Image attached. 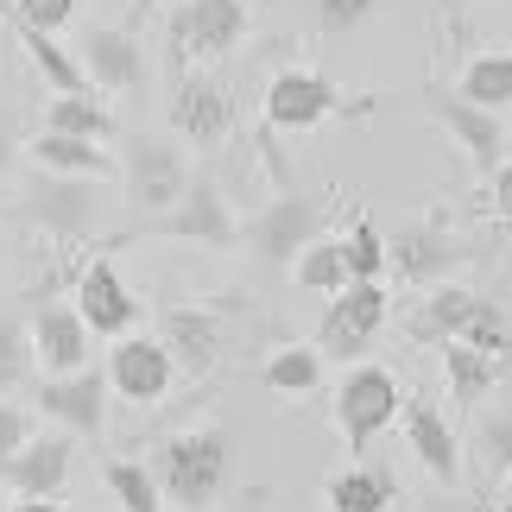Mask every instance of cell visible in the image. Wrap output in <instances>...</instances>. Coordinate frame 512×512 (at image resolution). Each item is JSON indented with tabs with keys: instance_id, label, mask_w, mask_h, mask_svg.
Masks as SVG:
<instances>
[{
	"instance_id": "6da1fadb",
	"label": "cell",
	"mask_w": 512,
	"mask_h": 512,
	"mask_svg": "<svg viewBox=\"0 0 512 512\" xmlns=\"http://www.w3.org/2000/svg\"><path fill=\"white\" fill-rule=\"evenodd\" d=\"M228 456H234V443H228L222 424H190V430H177V437H165L159 462H152V481H159L165 506L209 512L228 487Z\"/></svg>"
},
{
	"instance_id": "7a4b0ae2",
	"label": "cell",
	"mask_w": 512,
	"mask_h": 512,
	"mask_svg": "<svg viewBox=\"0 0 512 512\" xmlns=\"http://www.w3.org/2000/svg\"><path fill=\"white\" fill-rule=\"evenodd\" d=\"M13 215L26 228L51 234V241H89L102 228V184L95 177H64V171H32Z\"/></svg>"
},
{
	"instance_id": "3957f363",
	"label": "cell",
	"mask_w": 512,
	"mask_h": 512,
	"mask_svg": "<svg viewBox=\"0 0 512 512\" xmlns=\"http://www.w3.org/2000/svg\"><path fill=\"white\" fill-rule=\"evenodd\" d=\"M165 32H171V57L184 70L215 64V57H228L253 32V7L247 0H171Z\"/></svg>"
},
{
	"instance_id": "277c9868",
	"label": "cell",
	"mask_w": 512,
	"mask_h": 512,
	"mask_svg": "<svg viewBox=\"0 0 512 512\" xmlns=\"http://www.w3.org/2000/svg\"><path fill=\"white\" fill-rule=\"evenodd\" d=\"M133 234H159V241H190V247H241V222H234L228 190L215 184V177H196V171H190L184 196H177L171 209L146 215V228H133Z\"/></svg>"
},
{
	"instance_id": "5b68a950",
	"label": "cell",
	"mask_w": 512,
	"mask_h": 512,
	"mask_svg": "<svg viewBox=\"0 0 512 512\" xmlns=\"http://www.w3.org/2000/svg\"><path fill=\"white\" fill-rule=\"evenodd\" d=\"M399 380L380 367V361H354L342 373V386H336V430H342V443L361 456V449H373L386 437L392 424H399Z\"/></svg>"
},
{
	"instance_id": "8992f818",
	"label": "cell",
	"mask_w": 512,
	"mask_h": 512,
	"mask_svg": "<svg viewBox=\"0 0 512 512\" xmlns=\"http://www.w3.org/2000/svg\"><path fill=\"white\" fill-rule=\"evenodd\" d=\"M348 108L367 114V102H348V95L310 64H291L266 83V133H317L323 121H336Z\"/></svg>"
},
{
	"instance_id": "52a82bcc",
	"label": "cell",
	"mask_w": 512,
	"mask_h": 512,
	"mask_svg": "<svg viewBox=\"0 0 512 512\" xmlns=\"http://www.w3.org/2000/svg\"><path fill=\"white\" fill-rule=\"evenodd\" d=\"M392 317V298L380 279H348L336 298L323 310V329H317V354H336V361H354V354H367L373 336L386 329Z\"/></svg>"
},
{
	"instance_id": "ba28073f",
	"label": "cell",
	"mask_w": 512,
	"mask_h": 512,
	"mask_svg": "<svg viewBox=\"0 0 512 512\" xmlns=\"http://www.w3.org/2000/svg\"><path fill=\"white\" fill-rule=\"evenodd\" d=\"M121 177H127V203L140 215H159L171 209L190 184V159L177 140H159V133H133L127 140V159H121Z\"/></svg>"
},
{
	"instance_id": "9c48e42d",
	"label": "cell",
	"mask_w": 512,
	"mask_h": 512,
	"mask_svg": "<svg viewBox=\"0 0 512 512\" xmlns=\"http://www.w3.org/2000/svg\"><path fill=\"white\" fill-rule=\"evenodd\" d=\"M171 140L196 146V152L234 140V95H228V83H215V76H203V70L177 76V89H171Z\"/></svg>"
},
{
	"instance_id": "30bf717a",
	"label": "cell",
	"mask_w": 512,
	"mask_h": 512,
	"mask_svg": "<svg viewBox=\"0 0 512 512\" xmlns=\"http://www.w3.org/2000/svg\"><path fill=\"white\" fill-rule=\"evenodd\" d=\"M108 392H121L127 405H159L165 392L177 386V361L159 336H140V329H127V336H114L108 348Z\"/></svg>"
},
{
	"instance_id": "8fae6325",
	"label": "cell",
	"mask_w": 512,
	"mask_h": 512,
	"mask_svg": "<svg viewBox=\"0 0 512 512\" xmlns=\"http://www.w3.org/2000/svg\"><path fill=\"white\" fill-rule=\"evenodd\" d=\"M38 411H45L64 437H102L108 430V380L95 367L45 373V380H38Z\"/></svg>"
},
{
	"instance_id": "7c38bea8",
	"label": "cell",
	"mask_w": 512,
	"mask_h": 512,
	"mask_svg": "<svg viewBox=\"0 0 512 512\" xmlns=\"http://www.w3.org/2000/svg\"><path fill=\"white\" fill-rule=\"evenodd\" d=\"M76 64H83L95 95H140L146 89V45L127 26H89L83 45H76Z\"/></svg>"
},
{
	"instance_id": "4fadbf2b",
	"label": "cell",
	"mask_w": 512,
	"mask_h": 512,
	"mask_svg": "<svg viewBox=\"0 0 512 512\" xmlns=\"http://www.w3.org/2000/svg\"><path fill=\"white\" fill-rule=\"evenodd\" d=\"M424 114L462 146V159H468V171H475V177H487V171L500 165V152H506V127H500V114H494V108H475V102H462V95L424 89Z\"/></svg>"
},
{
	"instance_id": "5bb4252c",
	"label": "cell",
	"mask_w": 512,
	"mask_h": 512,
	"mask_svg": "<svg viewBox=\"0 0 512 512\" xmlns=\"http://www.w3.org/2000/svg\"><path fill=\"white\" fill-rule=\"evenodd\" d=\"M317 228H323V203H310L304 190H285L241 228V241L260 253L266 266H291V253H298Z\"/></svg>"
},
{
	"instance_id": "9a60e30c",
	"label": "cell",
	"mask_w": 512,
	"mask_h": 512,
	"mask_svg": "<svg viewBox=\"0 0 512 512\" xmlns=\"http://www.w3.org/2000/svg\"><path fill=\"white\" fill-rule=\"evenodd\" d=\"M76 317L89 323V336H127V329H140V298H133V285L114 272V260H89L76 272Z\"/></svg>"
},
{
	"instance_id": "2e32d148",
	"label": "cell",
	"mask_w": 512,
	"mask_h": 512,
	"mask_svg": "<svg viewBox=\"0 0 512 512\" xmlns=\"http://www.w3.org/2000/svg\"><path fill=\"white\" fill-rule=\"evenodd\" d=\"M159 342L171 348L177 373L203 380V373L222 361V342H228V317L215 304H171L165 323H159Z\"/></svg>"
},
{
	"instance_id": "e0dca14e",
	"label": "cell",
	"mask_w": 512,
	"mask_h": 512,
	"mask_svg": "<svg viewBox=\"0 0 512 512\" xmlns=\"http://www.w3.org/2000/svg\"><path fill=\"white\" fill-rule=\"evenodd\" d=\"M26 342H32L38 373H76V367H89V354H95V336H89V323L76 317V304H38Z\"/></svg>"
},
{
	"instance_id": "ac0fdd59",
	"label": "cell",
	"mask_w": 512,
	"mask_h": 512,
	"mask_svg": "<svg viewBox=\"0 0 512 512\" xmlns=\"http://www.w3.org/2000/svg\"><path fill=\"white\" fill-rule=\"evenodd\" d=\"M399 418H405L411 456L430 468V481L456 487V481H462V443H456V430H449V418H443L430 399H418V392H405V399H399Z\"/></svg>"
},
{
	"instance_id": "d6986e66",
	"label": "cell",
	"mask_w": 512,
	"mask_h": 512,
	"mask_svg": "<svg viewBox=\"0 0 512 512\" xmlns=\"http://www.w3.org/2000/svg\"><path fill=\"white\" fill-rule=\"evenodd\" d=\"M64 481H70V437H64V430H51V437L32 430V437L0 462V487H7V494H45V500H57Z\"/></svg>"
},
{
	"instance_id": "ffe728a7",
	"label": "cell",
	"mask_w": 512,
	"mask_h": 512,
	"mask_svg": "<svg viewBox=\"0 0 512 512\" xmlns=\"http://www.w3.org/2000/svg\"><path fill=\"white\" fill-rule=\"evenodd\" d=\"M386 266H399L405 285H437V279H449V272L462 266V247H456V234L443 222H418L386 247Z\"/></svg>"
},
{
	"instance_id": "44dd1931",
	"label": "cell",
	"mask_w": 512,
	"mask_h": 512,
	"mask_svg": "<svg viewBox=\"0 0 512 512\" xmlns=\"http://www.w3.org/2000/svg\"><path fill=\"white\" fill-rule=\"evenodd\" d=\"M468 310H475V291L456 285V279H437V285H424V304H411L405 336H411V342H424V348H443V342H456V336H462Z\"/></svg>"
},
{
	"instance_id": "7402d4cb",
	"label": "cell",
	"mask_w": 512,
	"mask_h": 512,
	"mask_svg": "<svg viewBox=\"0 0 512 512\" xmlns=\"http://www.w3.org/2000/svg\"><path fill=\"white\" fill-rule=\"evenodd\" d=\"M32 165L38 171H64V177H114V159H108V146L102 140H83V133H57V127H38L32 133Z\"/></svg>"
},
{
	"instance_id": "603a6c76",
	"label": "cell",
	"mask_w": 512,
	"mask_h": 512,
	"mask_svg": "<svg viewBox=\"0 0 512 512\" xmlns=\"http://www.w3.org/2000/svg\"><path fill=\"white\" fill-rule=\"evenodd\" d=\"M456 95H462V102H475V108L506 114L512 108V45H487V51L468 57L462 76H456Z\"/></svg>"
},
{
	"instance_id": "cb8c5ba5",
	"label": "cell",
	"mask_w": 512,
	"mask_h": 512,
	"mask_svg": "<svg viewBox=\"0 0 512 512\" xmlns=\"http://www.w3.org/2000/svg\"><path fill=\"white\" fill-rule=\"evenodd\" d=\"M323 500L336 512H386L392 500H399V475L380 468V462H373V468H342V475H329Z\"/></svg>"
},
{
	"instance_id": "d4e9b609",
	"label": "cell",
	"mask_w": 512,
	"mask_h": 512,
	"mask_svg": "<svg viewBox=\"0 0 512 512\" xmlns=\"http://www.w3.org/2000/svg\"><path fill=\"white\" fill-rule=\"evenodd\" d=\"M443 380H449V405H481L500 386V361L468 342H443Z\"/></svg>"
},
{
	"instance_id": "484cf974",
	"label": "cell",
	"mask_w": 512,
	"mask_h": 512,
	"mask_svg": "<svg viewBox=\"0 0 512 512\" xmlns=\"http://www.w3.org/2000/svg\"><path fill=\"white\" fill-rule=\"evenodd\" d=\"M19 45H26V64L45 76L51 95H70V89H89L83 64H76L70 45H57V32H38V26H19Z\"/></svg>"
},
{
	"instance_id": "4316f807",
	"label": "cell",
	"mask_w": 512,
	"mask_h": 512,
	"mask_svg": "<svg viewBox=\"0 0 512 512\" xmlns=\"http://www.w3.org/2000/svg\"><path fill=\"white\" fill-rule=\"evenodd\" d=\"M45 127L57 133H83V140H114V108L95 102V89H70V95H51L45 102Z\"/></svg>"
},
{
	"instance_id": "83f0119b",
	"label": "cell",
	"mask_w": 512,
	"mask_h": 512,
	"mask_svg": "<svg viewBox=\"0 0 512 512\" xmlns=\"http://www.w3.org/2000/svg\"><path fill=\"white\" fill-rule=\"evenodd\" d=\"M291 279L304 291H317V298H336L348 285V266H342V241H329V234H310V241L291 253Z\"/></svg>"
},
{
	"instance_id": "f1b7e54d",
	"label": "cell",
	"mask_w": 512,
	"mask_h": 512,
	"mask_svg": "<svg viewBox=\"0 0 512 512\" xmlns=\"http://www.w3.org/2000/svg\"><path fill=\"white\" fill-rule=\"evenodd\" d=\"M102 481H108V494H114V506H121V512H165V494H159V481H152L146 462L108 456L102 462Z\"/></svg>"
},
{
	"instance_id": "f546056e",
	"label": "cell",
	"mask_w": 512,
	"mask_h": 512,
	"mask_svg": "<svg viewBox=\"0 0 512 512\" xmlns=\"http://www.w3.org/2000/svg\"><path fill=\"white\" fill-rule=\"evenodd\" d=\"M260 380H266L272 392H317V386H323V354L291 342V348H279V354H266Z\"/></svg>"
},
{
	"instance_id": "4dcf8cb0",
	"label": "cell",
	"mask_w": 512,
	"mask_h": 512,
	"mask_svg": "<svg viewBox=\"0 0 512 512\" xmlns=\"http://www.w3.org/2000/svg\"><path fill=\"white\" fill-rule=\"evenodd\" d=\"M342 266H348V279H380L386 272V234L373 215H354V228L342 234Z\"/></svg>"
},
{
	"instance_id": "1f68e13d",
	"label": "cell",
	"mask_w": 512,
	"mask_h": 512,
	"mask_svg": "<svg viewBox=\"0 0 512 512\" xmlns=\"http://www.w3.org/2000/svg\"><path fill=\"white\" fill-rule=\"evenodd\" d=\"M456 342H468V348H481V354H494V361H506V354H512V317H506V304L475 298V310H468V323H462Z\"/></svg>"
},
{
	"instance_id": "d6a6232c",
	"label": "cell",
	"mask_w": 512,
	"mask_h": 512,
	"mask_svg": "<svg viewBox=\"0 0 512 512\" xmlns=\"http://www.w3.org/2000/svg\"><path fill=\"white\" fill-rule=\"evenodd\" d=\"M304 7H310V26L323 38H348V32H361L386 0H304Z\"/></svg>"
},
{
	"instance_id": "836d02e7",
	"label": "cell",
	"mask_w": 512,
	"mask_h": 512,
	"mask_svg": "<svg viewBox=\"0 0 512 512\" xmlns=\"http://www.w3.org/2000/svg\"><path fill=\"white\" fill-rule=\"evenodd\" d=\"M26 373H32V342H26V329H19V323H0V392L26 386Z\"/></svg>"
},
{
	"instance_id": "e575fe53",
	"label": "cell",
	"mask_w": 512,
	"mask_h": 512,
	"mask_svg": "<svg viewBox=\"0 0 512 512\" xmlns=\"http://www.w3.org/2000/svg\"><path fill=\"white\" fill-rule=\"evenodd\" d=\"M76 19V0H13V26H38V32H64Z\"/></svg>"
},
{
	"instance_id": "d590c367",
	"label": "cell",
	"mask_w": 512,
	"mask_h": 512,
	"mask_svg": "<svg viewBox=\"0 0 512 512\" xmlns=\"http://www.w3.org/2000/svg\"><path fill=\"white\" fill-rule=\"evenodd\" d=\"M481 449H487V462H494V468L512 475V411H500V418L481 424Z\"/></svg>"
},
{
	"instance_id": "8d00e7d4",
	"label": "cell",
	"mask_w": 512,
	"mask_h": 512,
	"mask_svg": "<svg viewBox=\"0 0 512 512\" xmlns=\"http://www.w3.org/2000/svg\"><path fill=\"white\" fill-rule=\"evenodd\" d=\"M26 437H32L26 405H7V399H0V462H7V456H13V449L26 443Z\"/></svg>"
},
{
	"instance_id": "74e56055",
	"label": "cell",
	"mask_w": 512,
	"mask_h": 512,
	"mask_svg": "<svg viewBox=\"0 0 512 512\" xmlns=\"http://www.w3.org/2000/svg\"><path fill=\"white\" fill-rule=\"evenodd\" d=\"M487 203H494L500 222H512V159H500L494 171H487Z\"/></svg>"
},
{
	"instance_id": "f35d334b",
	"label": "cell",
	"mask_w": 512,
	"mask_h": 512,
	"mask_svg": "<svg viewBox=\"0 0 512 512\" xmlns=\"http://www.w3.org/2000/svg\"><path fill=\"white\" fill-rule=\"evenodd\" d=\"M7 512H64V506L45 500V494H13V500H7Z\"/></svg>"
},
{
	"instance_id": "ab89813d",
	"label": "cell",
	"mask_w": 512,
	"mask_h": 512,
	"mask_svg": "<svg viewBox=\"0 0 512 512\" xmlns=\"http://www.w3.org/2000/svg\"><path fill=\"white\" fill-rule=\"evenodd\" d=\"M13 146H19V140H13V127L0 121V177H7V165H13Z\"/></svg>"
},
{
	"instance_id": "60d3db41",
	"label": "cell",
	"mask_w": 512,
	"mask_h": 512,
	"mask_svg": "<svg viewBox=\"0 0 512 512\" xmlns=\"http://www.w3.org/2000/svg\"><path fill=\"white\" fill-rule=\"evenodd\" d=\"M481 512H512V475H506V487H500V500H494V506H481Z\"/></svg>"
},
{
	"instance_id": "b9f144b4",
	"label": "cell",
	"mask_w": 512,
	"mask_h": 512,
	"mask_svg": "<svg viewBox=\"0 0 512 512\" xmlns=\"http://www.w3.org/2000/svg\"><path fill=\"white\" fill-rule=\"evenodd\" d=\"M260 500H266V494H253V500H247V512H260Z\"/></svg>"
},
{
	"instance_id": "7bdbcfd3",
	"label": "cell",
	"mask_w": 512,
	"mask_h": 512,
	"mask_svg": "<svg viewBox=\"0 0 512 512\" xmlns=\"http://www.w3.org/2000/svg\"><path fill=\"white\" fill-rule=\"evenodd\" d=\"M0 512H7V487H0Z\"/></svg>"
},
{
	"instance_id": "ee69618b",
	"label": "cell",
	"mask_w": 512,
	"mask_h": 512,
	"mask_svg": "<svg viewBox=\"0 0 512 512\" xmlns=\"http://www.w3.org/2000/svg\"><path fill=\"white\" fill-rule=\"evenodd\" d=\"M506 159H512V133H506Z\"/></svg>"
},
{
	"instance_id": "f6af8a7d",
	"label": "cell",
	"mask_w": 512,
	"mask_h": 512,
	"mask_svg": "<svg viewBox=\"0 0 512 512\" xmlns=\"http://www.w3.org/2000/svg\"><path fill=\"white\" fill-rule=\"evenodd\" d=\"M247 7H266V0H247Z\"/></svg>"
},
{
	"instance_id": "bcb514c9",
	"label": "cell",
	"mask_w": 512,
	"mask_h": 512,
	"mask_svg": "<svg viewBox=\"0 0 512 512\" xmlns=\"http://www.w3.org/2000/svg\"><path fill=\"white\" fill-rule=\"evenodd\" d=\"M329 512H336V506H329Z\"/></svg>"
}]
</instances>
